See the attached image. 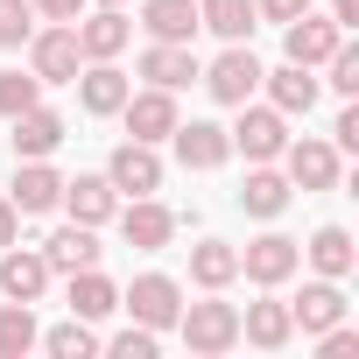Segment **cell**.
Wrapping results in <instances>:
<instances>
[{"label":"cell","mask_w":359,"mask_h":359,"mask_svg":"<svg viewBox=\"0 0 359 359\" xmlns=\"http://www.w3.org/2000/svg\"><path fill=\"white\" fill-rule=\"evenodd\" d=\"M64 205H71L78 226H106V219L120 212V191L106 184V176H71V184H64Z\"/></svg>","instance_id":"cell-18"},{"label":"cell","mask_w":359,"mask_h":359,"mask_svg":"<svg viewBox=\"0 0 359 359\" xmlns=\"http://www.w3.org/2000/svg\"><path fill=\"white\" fill-rule=\"evenodd\" d=\"M43 289H50V261H43V254L0 247V296H8V303H36Z\"/></svg>","instance_id":"cell-13"},{"label":"cell","mask_w":359,"mask_h":359,"mask_svg":"<svg viewBox=\"0 0 359 359\" xmlns=\"http://www.w3.org/2000/svg\"><path fill=\"white\" fill-rule=\"evenodd\" d=\"M113 310H120V289H113L99 268H78V275H71V317L99 324V317H113Z\"/></svg>","instance_id":"cell-23"},{"label":"cell","mask_w":359,"mask_h":359,"mask_svg":"<svg viewBox=\"0 0 359 359\" xmlns=\"http://www.w3.org/2000/svg\"><path fill=\"white\" fill-rule=\"evenodd\" d=\"M233 275H240V247H226V240L191 247V282H198V289H226Z\"/></svg>","instance_id":"cell-29"},{"label":"cell","mask_w":359,"mask_h":359,"mask_svg":"<svg viewBox=\"0 0 359 359\" xmlns=\"http://www.w3.org/2000/svg\"><path fill=\"white\" fill-rule=\"evenodd\" d=\"M120 310H134V324H148V331H169L176 317H184V289H176L169 275H141L120 296Z\"/></svg>","instance_id":"cell-6"},{"label":"cell","mask_w":359,"mask_h":359,"mask_svg":"<svg viewBox=\"0 0 359 359\" xmlns=\"http://www.w3.org/2000/svg\"><path fill=\"white\" fill-rule=\"evenodd\" d=\"M289 317H296L303 331H331V324H345V289L324 275V282H310V289L289 303Z\"/></svg>","instance_id":"cell-21"},{"label":"cell","mask_w":359,"mask_h":359,"mask_svg":"<svg viewBox=\"0 0 359 359\" xmlns=\"http://www.w3.org/2000/svg\"><path fill=\"white\" fill-rule=\"evenodd\" d=\"M78 64H85V50H78V29H71V22L29 36V71H36L43 85H78Z\"/></svg>","instance_id":"cell-2"},{"label":"cell","mask_w":359,"mask_h":359,"mask_svg":"<svg viewBox=\"0 0 359 359\" xmlns=\"http://www.w3.org/2000/svg\"><path fill=\"white\" fill-rule=\"evenodd\" d=\"M29 8H43L50 22H78V8H85V0H29Z\"/></svg>","instance_id":"cell-39"},{"label":"cell","mask_w":359,"mask_h":359,"mask_svg":"<svg viewBox=\"0 0 359 359\" xmlns=\"http://www.w3.org/2000/svg\"><path fill=\"white\" fill-rule=\"evenodd\" d=\"M303 254H310V268H317V275H331V282H345V275H352V261H359V247H352V233H345V226H324Z\"/></svg>","instance_id":"cell-26"},{"label":"cell","mask_w":359,"mask_h":359,"mask_svg":"<svg viewBox=\"0 0 359 359\" xmlns=\"http://www.w3.org/2000/svg\"><path fill=\"white\" fill-rule=\"evenodd\" d=\"M261 85L275 92V113H310L317 106V78L303 64H282V71H261Z\"/></svg>","instance_id":"cell-25"},{"label":"cell","mask_w":359,"mask_h":359,"mask_svg":"<svg viewBox=\"0 0 359 359\" xmlns=\"http://www.w3.org/2000/svg\"><path fill=\"white\" fill-rule=\"evenodd\" d=\"M36 338L43 331H36V310L29 303H0V359H22Z\"/></svg>","instance_id":"cell-30"},{"label":"cell","mask_w":359,"mask_h":359,"mask_svg":"<svg viewBox=\"0 0 359 359\" xmlns=\"http://www.w3.org/2000/svg\"><path fill=\"white\" fill-rule=\"evenodd\" d=\"M36 99H43V78H36V71H8V78H0V113H8V120L29 113Z\"/></svg>","instance_id":"cell-32"},{"label":"cell","mask_w":359,"mask_h":359,"mask_svg":"<svg viewBox=\"0 0 359 359\" xmlns=\"http://www.w3.org/2000/svg\"><path fill=\"white\" fill-rule=\"evenodd\" d=\"M43 261H50V275H78V268H99V240H92V226H57L50 240H43Z\"/></svg>","instance_id":"cell-16"},{"label":"cell","mask_w":359,"mask_h":359,"mask_svg":"<svg viewBox=\"0 0 359 359\" xmlns=\"http://www.w3.org/2000/svg\"><path fill=\"white\" fill-rule=\"evenodd\" d=\"M169 141H176V162H184V169H219V162L233 155L226 127H212V120H176Z\"/></svg>","instance_id":"cell-8"},{"label":"cell","mask_w":359,"mask_h":359,"mask_svg":"<svg viewBox=\"0 0 359 359\" xmlns=\"http://www.w3.org/2000/svg\"><path fill=\"white\" fill-rule=\"evenodd\" d=\"M198 78L212 85V99H219V106H247V99L261 92V57L233 43V50H226V57H219L212 71H198Z\"/></svg>","instance_id":"cell-7"},{"label":"cell","mask_w":359,"mask_h":359,"mask_svg":"<svg viewBox=\"0 0 359 359\" xmlns=\"http://www.w3.org/2000/svg\"><path fill=\"white\" fill-rule=\"evenodd\" d=\"M289 331H296L289 303H247V317H240V338H247V345H261V352H282V345H289Z\"/></svg>","instance_id":"cell-22"},{"label":"cell","mask_w":359,"mask_h":359,"mask_svg":"<svg viewBox=\"0 0 359 359\" xmlns=\"http://www.w3.org/2000/svg\"><path fill=\"white\" fill-rule=\"evenodd\" d=\"M99 8H120V0H99Z\"/></svg>","instance_id":"cell-42"},{"label":"cell","mask_w":359,"mask_h":359,"mask_svg":"<svg viewBox=\"0 0 359 359\" xmlns=\"http://www.w3.org/2000/svg\"><path fill=\"white\" fill-rule=\"evenodd\" d=\"M324 352H331V359H352V352H359V331L331 324V331H324Z\"/></svg>","instance_id":"cell-36"},{"label":"cell","mask_w":359,"mask_h":359,"mask_svg":"<svg viewBox=\"0 0 359 359\" xmlns=\"http://www.w3.org/2000/svg\"><path fill=\"white\" fill-rule=\"evenodd\" d=\"M15 226H22V212H15V198H0V247H15Z\"/></svg>","instance_id":"cell-40"},{"label":"cell","mask_w":359,"mask_h":359,"mask_svg":"<svg viewBox=\"0 0 359 359\" xmlns=\"http://www.w3.org/2000/svg\"><path fill=\"white\" fill-rule=\"evenodd\" d=\"M310 8V0H254V15H268V22H296Z\"/></svg>","instance_id":"cell-37"},{"label":"cell","mask_w":359,"mask_h":359,"mask_svg":"<svg viewBox=\"0 0 359 359\" xmlns=\"http://www.w3.org/2000/svg\"><path fill=\"white\" fill-rule=\"evenodd\" d=\"M324 64H331V92H345V99H352V92H359V50H352V43H338Z\"/></svg>","instance_id":"cell-34"},{"label":"cell","mask_w":359,"mask_h":359,"mask_svg":"<svg viewBox=\"0 0 359 359\" xmlns=\"http://www.w3.org/2000/svg\"><path fill=\"white\" fill-rule=\"evenodd\" d=\"M296 268H303V247H296L289 233H261V240H247V254H240V275H247V282H261V289L289 282Z\"/></svg>","instance_id":"cell-5"},{"label":"cell","mask_w":359,"mask_h":359,"mask_svg":"<svg viewBox=\"0 0 359 359\" xmlns=\"http://www.w3.org/2000/svg\"><path fill=\"white\" fill-rule=\"evenodd\" d=\"M120 240H127V247H141V254H155V247H169V240H176V212H169V205H155V198H134V205L120 212Z\"/></svg>","instance_id":"cell-9"},{"label":"cell","mask_w":359,"mask_h":359,"mask_svg":"<svg viewBox=\"0 0 359 359\" xmlns=\"http://www.w3.org/2000/svg\"><path fill=\"white\" fill-rule=\"evenodd\" d=\"M240 205H247L254 219H275V212L289 205V176H275L268 162H254V169H247V184H240Z\"/></svg>","instance_id":"cell-27"},{"label":"cell","mask_w":359,"mask_h":359,"mask_svg":"<svg viewBox=\"0 0 359 359\" xmlns=\"http://www.w3.org/2000/svg\"><path fill=\"white\" fill-rule=\"evenodd\" d=\"M141 78H148V85H162V92H184V85L198 78V57H191V43H148V57H141Z\"/></svg>","instance_id":"cell-17"},{"label":"cell","mask_w":359,"mask_h":359,"mask_svg":"<svg viewBox=\"0 0 359 359\" xmlns=\"http://www.w3.org/2000/svg\"><path fill=\"white\" fill-rule=\"evenodd\" d=\"M127 92H134V85H127V78H120V71H113L106 57H99V64L85 71V85H78L85 113H120V106H127Z\"/></svg>","instance_id":"cell-28"},{"label":"cell","mask_w":359,"mask_h":359,"mask_svg":"<svg viewBox=\"0 0 359 359\" xmlns=\"http://www.w3.org/2000/svg\"><path fill=\"white\" fill-rule=\"evenodd\" d=\"M331 134H338V148H345V155H352V148H359V106H345V113H338V127H331Z\"/></svg>","instance_id":"cell-38"},{"label":"cell","mask_w":359,"mask_h":359,"mask_svg":"<svg viewBox=\"0 0 359 359\" xmlns=\"http://www.w3.org/2000/svg\"><path fill=\"white\" fill-rule=\"evenodd\" d=\"M176 331H184L191 352L212 359V352H233V345H240V310H233V303H191L184 317H176Z\"/></svg>","instance_id":"cell-1"},{"label":"cell","mask_w":359,"mask_h":359,"mask_svg":"<svg viewBox=\"0 0 359 359\" xmlns=\"http://www.w3.org/2000/svg\"><path fill=\"white\" fill-rule=\"evenodd\" d=\"M141 29L155 43H191L198 36V0H141Z\"/></svg>","instance_id":"cell-19"},{"label":"cell","mask_w":359,"mask_h":359,"mask_svg":"<svg viewBox=\"0 0 359 359\" xmlns=\"http://www.w3.org/2000/svg\"><path fill=\"white\" fill-rule=\"evenodd\" d=\"M106 184L127 191V198H155V191H162V155H155V141H120L113 162H106Z\"/></svg>","instance_id":"cell-3"},{"label":"cell","mask_w":359,"mask_h":359,"mask_svg":"<svg viewBox=\"0 0 359 359\" xmlns=\"http://www.w3.org/2000/svg\"><path fill=\"white\" fill-rule=\"evenodd\" d=\"M36 345H50L57 359H85V352H99V338H92V324H85V317L57 324V331H50V338H36Z\"/></svg>","instance_id":"cell-31"},{"label":"cell","mask_w":359,"mask_h":359,"mask_svg":"<svg viewBox=\"0 0 359 359\" xmlns=\"http://www.w3.org/2000/svg\"><path fill=\"white\" fill-rule=\"evenodd\" d=\"M338 43H345V29H338V22H317L310 8L289 22V64H303V71H317V64H324Z\"/></svg>","instance_id":"cell-14"},{"label":"cell","mask_w":359,"mask_h":359,"mask_svg":"<svg viewBox=\"0 0 359 359\" xmlns=\"http://www.w3.org/2000/svg\"><path fill=\"white\" fill-rule=\"evenodd\" d=\"M71 29H78V50H85L92 64H99V57H120V50H127V36H134V22H127L120 8H99L92 22H71Z\"/></svg>","instance_id":"cell-20"},{"label":"cell","mask_w":359,"mask_h":359,"mask_svg":"<svg viewBox=\"0 0 359 359\" xmlns=\"http://www.w3.org/2000/svg\"><path fill=\"white\" fill-rule=\"evenodd\" d=\"M127 134L134 141H169V127H176V99L162 92V85H148V92H127Z\"/></svg>","instance_id":"cell-11"},{"label":"cell","mask_w":359,"mask_h":359,"mask_svg":"<svg viewBox=\"0 0 359 359\" xmlns=\"http://www.w3.org/2000/svg\"><path fill=\"white\" fill-rule=\"evenodd\" d=\"M57 205H64V176H57L43 155H36V162H22V169H15V212H22V219H36V212H57Z\"/></svg>","instance_id":"cell-12"},{"label":"cell","mask_w":359,"mask_h":359,"mask_svg":"<svg viewBox=\"0 0 359 359\" xmlns=\"http://www.w3.org/2000/svg\"><path fill=\"white\" fill-rule=\"evenodd\" d=\"M254 0H198V29H212V36H226V43H247L254 36Z\"/></svg>","instance_id":"cell-24"},{"label":"cell","mask_w":359,"mask_h":359,"mask_svg":"<svg viewBox=\"0 0 359 359\" xmlns=\"http://www.w3.org/2000/svg\"><path fill=\"white\" fill-rule=\"evenodd\" d=\"M113 352H120V359H155V331H148V324H127V331L113 338Z\"/></svg>","instance_id":"cell-35"},{"label":"cell","mask_w":359,"mask_h":359,"mask_svg":"<svg viewBox=\"0 0 359 359\" xmlns=\"http://www.w3.org/2000/svg\"><path fill=\"white\" fill-rule=\"evenodd\" d=\"M289 155V184L296 191H331L338 184V148L331 141H282Z\"/></svg>","instance_id":"cell-10"},{"label":"cell","mask_w":359,"mask_h":359,"mask_svg":"<svg viewBox=\"0 0 359 359\" xmlns=\"http://www.w3.org/2000/svg\"><path fill=\"white\" fill-rule=\"evenodd\" d=\"M64 141V113H50L43 99L29 113H15V162H36V155H57Z\"/></svg>","instance_id":"cell-15"},{"label":"cell","mask_w":359,"mask_h":359,"mask_svg":"<svg viewBox=\"0 0 359 359\" xmlns=\"http://www.w3.org/2000/svg\"><path fill=\"white\" fill-rule=\"evenodd\" d=\"M331 22L338 29H359V0H331Z\"/></svg>","instance_id":"cell-41"},{"label":"cell","mask_w":359,"mask_h":359,"mask_svg":"<svg viewBox=\"0 0 359 359\" xmlns=\"http://www.w3.org/2000/svg\"><path fill=\"white\" fill-rule=\"evenodd\" d=\"M36 8L29 0H0V50H22L29 36H36V22H29Z\"/></svg>","instance_id":"cell-33"},{"label":"cell","mask_w":359,"mask_h":359,"mask_svg":"<svg viewBox=\"0 0 359 359\" xmlns=\"http://www.w3.org/2000/svg\"><path fill=\"white\" fill-rule=\"evenodd\" d=\"M247 162H275L282 155V141H289V113H275V106H240V127L226 134Z\"/></svg>","instance_id":"cell-4"}]
</instances>
